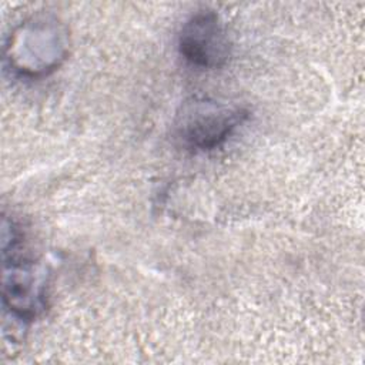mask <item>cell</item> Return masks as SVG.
Masks as SVG:
<instances>
[{
	"label": "cell",
	"mask_w": 365,
	"mask_h": 365,
	"mask_svg": "<svg viewBox=\"0 0 365 365\" xmlns=\"http://www.w3.org/2000/svg\"><path fill=\"white\" fill-rule=\"evenodd\" d=\"M67 56V33L51 17H34L20 24L6 46L10 67L26 77L56 70Z\"/></svg>",
	"instance_id": "cell-1"
},
{
	"label": "cell",
	"mask_w": 365,
	"mask_h": 365,
	"mask_svg": "<svg viewBox=\"0 0 365 365\" xmlns=\"http://www.w3.org/2000/svg\"><path fill=\"white\" fill-rule=\"evenodd\" d=\"M248 118V110L210 98L185 101L174 120L173 134L185 150L208 151L221 145Z\"/></svg>",
	"instance_id": "cell-2"
},
{
	"label": "cell",
	"mask_w": 365,
	"mask_h": 365,
	"mask_svg": "<svg viewBox=\"0 0 365 365\" xmlns=\"http://www.w3.org/2000/svg\"><path fill=\"white\" fill-rule=\"evenodd\" d=\"M178 51L194 67L204 70L222 67L230 58L231 43L220 16L212 10L192 14L178 34Z\"/></svg>",
	"instance_id": "cell-3"
},
{
	"label": "cell",
	"mask_w": 365,
	"mask_h": 365,
	"mask_svg": "<svg viewBox=\"0 0 365 365\" xmlns=\"http://www.w3.org/2000/svg\"><path fill=\"white\" fill-rule=\"evenodd\" d=\"M3 302L20 321H33L47 307V275L33 261L10 254L4 259Z\"/></svg>",
	"instance_id": "cell-4"
}]
</instances>
